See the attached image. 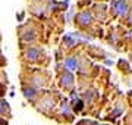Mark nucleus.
Segmentation results:
<instances>
[{
    "mask_svg": "<svg viewBox=\"0 0 132 125\" xmlns=\"http://www.w3.org/2000/svg\"><path fill=\"white\" fill-rule=\"evenodd\" d=\"M40 56H43V52L38 47H28L25 50V58L28 59L29 62H37Z\"/></svg>",
    "mask_w": 132,
    "mask_h": 125,
    "instance_id": "f257e3e1",
    "label": "nucleus"
},
{
    "mask_svg": "<svg viewBox=\"0 0 132 125\" xmlns=\"http://www.w3.org/2000/svg\"><path fill=\"white\" fill-rule=\"evenodd\" d=\"M60 84H62V85H65V87H68V88H69V87H71L72 84H73V77H72L71 74H68V72H66L65 75H63V77L60 78ZM68 88H66V90H68Z\"/></svg>",
    "mask_w": 132,
    "mask_h": 125,
    "instance_id": "f03ea898",
    "label": "nucleus"
},
{
    "mask_svg": "<svg viewBox=\"0 0 132 125\" xmlns=\"http://www.w3.org/2000/svg\"><path fill=\"white\" fill-rule=\"evenodd\" d=\"M6 107V105H5V101H2L0 100V113H3V109Z\"/></svg>",
    "mask_w": 132,
    "mask_h": 125,
    "instance_id": "7ed1b4c3",
    "label": "nucleus"
},
{
    "mask_svg": "<svg viewBox=\"0 0 132 125\" xmlns=\"http://www.w3.org/2000/svg\"><path fill=\"white\" fill-rule=\"evenodd\" d=\"M90 125H98V124H95V122H88Z\"/></svg>",
    "mask_w": 132,
    "mask_h": 125,
    "instance_id": "20e7f679",
    "label": "nucleus"
}]
</instances>
